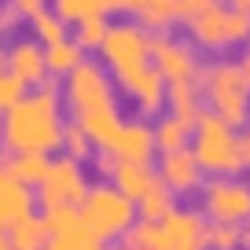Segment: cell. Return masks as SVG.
<instances>
[{
  "label": "cell",
  "mask_w": 250,
  "mask_h": 250,
  "mask_svg": "<svg viewBox=\"0 0 250 250\" xmlns=\"http://www.w3.org/2000/svg\"><path fill=\"white\" fill-rule=\"evenodd\" d=\"M206 221L199 210H173L166 221H136V228L125 235L129 250H203Z\"/></svg>",
  "instance_id": "8992f818"
},
{
  "label": "cell",
  "mask_w": 250,
  "mask_h": 250,
  "mask_svg": "<svg viewBox=\"0 0 250 250\" xmlns=\"http://www.w3.org/2000/svg\"><path fill=\"white\" fill-rule=\"evenodd\" d=\"M48 228H44V221L33 213V217H26V221H19L15 228L8 232V247L11 250H48Z\"/></svg>",
  "instance_id": "603a6c76"
},
{
  "label": "cell",
  "mask_w": 250,
  "mask_h": 250,
  "mask_svg": "<svg viewBox=\"0 0 250 250\" xmlns=\"http://www.w3.org/2000/svg\"><path fill=\"white\" fill-rule=\"evenodd\" d=\"M155 173H158V184H162L169 195H195V191H203V184H206V173L199 169L195 155L188 147L162 155L158 166H155Z\"/></svg>",
  "instance_id": "9a60e30c"
},
{
  "label": "cell",
  "mask_w": 250,
  "mask_h": 250,
  "mask_svg": "<svg viewBox=\"0 0 250 250\" xmlns=\"http://www.w3.org/2000/svg\"><path fill=\"white\" fill-rule=\"evenodd\" d=\"M103 155H110L114 162H129V166H151L155 158V133L144 118H129L118 125V133L110 136V144L103 147Z\"/></svg>",
  "instance_id": "7c38bea8"
},
{
  "label": "cell",
  "mask_w": 250,
  "mask_h": 250,
  "mask_svg": "<svg viewBox=\"0 0 250 250\" xmlns=\"http://www.w3.org/2000/svg\"><path fill=\"white\" fill-rule=\"evenodd\" d=\"M30 22H33V37H37L44 48L55 44V41H62V37H70V33H66V22H62V19L55 15L52 8H44L41 15H33Z\"/></svg>",
  "instance_id": "484cf974"
},
{
  "label": "cell",
  "mask_w": 250,
  "mask_h": 250,
  "mask_svg": "<svg viewBox=\"0 0 250 250\" xmlns=\"http://www.w3.org/2000/svg\"><path fill=\"white\" fill-rule=\"evenodd\" d=\"M100 169L110 177V184L122 191L129 203H140L144 195H147L151 188L158 184V173L155 166H129V162H114L110 155H103L100 151Z\"/></svg>",
  "instance_id": "2e32d148"
},
{
  "label": "cell",
  "mask_w": 250,
  "mask_h": 250,
  "mask_svg": "<svg viewBox=\"0 0 250 250\" xmlns=\"http://www.w3.org/2000/svg\"><path fill=\"white\" fill-rule=\"evenodd\" d=\"M151 133H155V151L169 155V151L191 147V133H195V125L180 122V118H173V114H158V122L151 125Z\"/></svg>",
  "instance_id": "d6986e66"
},
{
  "label": "cell",
  "mask_w": 250,
  "mask_h": 250,
  "mask_svg": "<svg viewBox=\"0 0 250 250\" xmlns=\"http://www.w3.org/2000/svg\"><path fill=\"white\" fill-rule=\"evenodd\" d=\"M8 4H11L22 19H33V15H41V11L48 8V0H8Z\"/></svg>",
  "instance_id": "f546056e"
},
{
  "label": "cell",
  "mask_w": 250,
  "mask_h": 250,
  "mask_svg": "<svg viewBox=\"0 0 250 250\" xmlns=\"http://www.w3.org/2000/svg\"><path fill=\"white\" fill-rule=\"evenodd\" d=\"M100 52H103V66H110V74L118 78L125 70H136V66L151 62V33L133 19L110 22Z\"/></svg>",
  "instance_id": "9c48e42d"
},
{
  "label": "cell",
  "mask_w": 250,
  "mask_h": 250,
  "mask_svg": "<svg viewBox=\"0 0 250 250\" xmlns=\"http://www.w3.org/2000/svg\"><path fill=\"white\" fill-rule=\"evenodd\" d=\"M33 206H37V195L0 169V235H8L19 221L33 217Z\"/></svg>",
  "instance_id": "e0dca14e"
},
{
  "label": "cell",
  "mask_w": 250,
  "mask_h": 250,
  "mask_svg": "<svg viewBox=\"0 0 250 250\" xmlns=\"http://www.w3.org/2000/svg\"><path fill=\"white\" fill-rule=\"evenodd\" d=\"M151 62L162 74L166 85H180V81H199L203 62H199V48L188 37L177 33H151Z\"/></svg>",
  "instance_id": "8fae6325"
},
{
  "label": "cell",
  "mask_w": 250,
  "mask_h": 250,
  "mask_svg": "<svg viewBox=\"0 0 250 250\" xmlns=\"http://www.w3.org/2000/svg\"><path fill=\"white\" fill-rule=\"evenodd\" d=\"M114 85L125 88V96L136 103L140 114H166V81L155 70V62H144L136 70H125L114 78Z\"/></svg>",
  "instance_id": "4fadbf2b"
},
{
  "label": "cell",
  "mask_w": 250,
  "mask_h": 250,
  "mask_svg": "<svg viewBox=\"0 0 250 250\" xmlns=\"http://www.w3.org/2000/svg\"><path fill=\"white\" fill-rule=\"evenodd\" d=\"M62 158H74V162H81L85 166L88 158H92V140H88V133L81 129L78 122H66V129H62Z\"/></svg>",
  "instance_id": "d4e9b609"
},
{
  "label": "cell",
  "mask_w": 250,
  "mask_h": 250,
  "mask_svg": "<svg viewBox=\"0 0 250 250\" xmlns=\"http://www.w3.org/2000/svg\"><path fill=\"white\" fill-rule=\"evenodd\" d=\"M81 59H85V48L74 37H62V41H55V44L44 48V62H48V74H52V78H66Z\"/></svg>",
  "instance_id": "44dd1931"
},
{
  "label": "cell",
  "mask_w": 250,
  "mask_h": 250,
  "mask_svg": "<svg viewBox=\"0 0 250 250\" xmlns=\"http://www.w3.org/2000/svg\"><path fill=\"white\" fill-rule=\"evenodd\" d=\"M188 41L195 48H206V52H225L239 41H250V11L213 0L206 11L188 19Z\"/></svg>",
  "instance_id": "52a82bcc"
},
{
  "label": "cell",
  "mask_w": 250,
  "mask_h": 250,
  "mask_svg": "<svg viewBox=\"0 0 250 250\" xmlns=\"http://www.w3.org/2000/svg\"><path fill=\"white\" fill-rule=\"evenodd\" d=\"M33 195H37V203L44 210H78L88 195L85 166L74 162V158H62V155L52 158V166H48L44 180H41V188Z\"/></svg>",
  "instance_id": "ba28073f"
},
{
  "label": "cell",
  "mask_w": 250,
  "mask_h": 250,
  "mask_svg": "<svg viewBox=\"0 0 250 250\" xmlns=\"http://www.w3.org/2000/svg\"><path fill=\"white\" fill-rule=\"evenodd\" d=\"M239 144H243V158H247V169H250V125L239 133Z\"/></svg>",
  "instance_id": "836d02e7"
},
{
  "label": "cell",
  "mask_w": 250,
  "mask_h": 250,
  "mask_svg": "<svg viewBox=\"0 0 250 250\" xmlns=\"http://www.w3.org/2000/svg\"><path fill=\"white\" fill-rule=\"evenodd\" d=\"M110 8L129 11L133 22H140L147 33H166L180 19L177 0H110Z\"/></svg>",
  "instance_id": "ac0fdd59"
},
{
  "label": "cell",
  "mask_w": 250,
  "mask_h": 250,
  "mask_svg": "<svg viewBox=\"0 0 250 250\" xmlns=\"http://www.w3.org/2000/svg\"><path fill=\"white\" fill-rule=\"evenodd\" d=\"M81 213V225L88 228V235H92L96 243H114V239H125V235L136 228V203H129V199L118 191L114 184H96L88 188L85 203L78 206Z\"/></svg>",
  "instance_id": "5b68a950"
},
{
  "label": "cell",
  "mask_w": 250,
  "mask_h": 250,
  "mask_svg": "<svg viewBox=\"0 0 250 250\" xmlns=\"http://www.w3.org/2000/svg\"><path fill=\"white\" fill-rule=\"evenodd\" d=\"M26 92H30V88H26L11 70H4V66H0V110H11Z\"/></svg>",
  "instance_id": "f1b7e54d"
},
{
  "label": "cell",
  "mask_w": 250,
  "mask_h": 250,
  "mask_svg": "<svg viewBox=\"0 0 250 250\" xmlns=\"http://www.w3.org/2000/svg\"><path fill=\"white\" fill-rule=\"evenodd\" d=\"M243 247V228L232 225H206L203 250H239Z\"/></svg>",
  "instance_id": "4316f807"
},
{
  "label": "cell",
  "mask_w": 250,
  "mask_h": 250,
  "mask_svg": "<svg viewBox=\"0 0 250 250\" xmlns=\"http://www.w3.org/2000/svg\"><path fill=\"white\" fill-rule=\"evenodd\" d=\"M107 26H110V19H85V22H78L74 41H78L81 48H100L103 37H107Z\"/></svg>",
  "instance_id": "83f0119b"
},
{
  "label": "cell",
  "mask_w": 250,
  "mask_h": 250,
  "mask_svg": "<svg viewBox=\"0 0 250 250\" xmlns=\"http://www.w3.org/2000/svg\"><path fill=\"white\" fill-rule=\"evenodd\" d=\"M52 11L62 19L66 26H78L85 19H107L110 11V0H52Z\"/></svg>",
  "instance_id": "7402d4cb"
},
{
  "label": "cell",
  "mask_w": 250,
  "mask_h": 250,
  "mask_svg": "<svg viewBox=\"0 0 250 250\" xmlns=\"http://www.w3.org/2000/svg\"><path fill=\"white\" fill-rule=\"evenodd\" d=\"M62 92L44 81L41 88H30L11 110H4V125H0V140L8 147V155H44L52 158L62 147Z\"/></svg>",
  "instance_id": "6da1fadb"
},
{
  "label": "cell",
  "mask_w": 250,
  "mask_h": 250,
  "mask_svg": "<svg viewBox=\"0 0 250 250\" xmlns=\"http://www.w3.org/2000/svg\"><path fill=\"white\" fill-rule=\"evenodd\" d=\"M177 210V195H169L162 184H155L147 191V195L136 203V217L140 221H151V225H158V221H166L169 213Z\"/></svg>",
  "instance_id": "cb8c5ba5"
},
{
  "label": "cell",
  "mask_w": 250,
  "mask_h": 250,
  "mask_svg": "<svg viewBox=\"0 0 250 250\" xmlns=\"http://www.w3.org/2000/svg\"><path fill=\"white\" fill-rule=\"evenodd\" d=\"M62 103L70 107V122H78L88 133L96 151H103L110 144V136L118 133L122 114H118V100H114V78L107 74L100 59H81L62 85Z\"/></svg>",
  "instance_id": "7a4b0ae2"
},
{
  "label": "cell",
  "mask_w": 250,
  "mask_h": 250,
  "mask_svg": "<svg viewBox=\"0 0 250 250\" xmlns=\"http://www.w3.org/2000/svg\"><path fill=\"white\" fill-rule=\"evenodd\" d=\"M19 19H22V15H19L11 4H0V33H4V30H15Z\"/></svg>",
  "instance_id": "1f68e13d"
},
{
  "label": "cell",
  "mask_w": 250,
  "mask_h": 250,
  "mask_svg": "<svg viewBox=\"0 0 250 250\" xmlns=\"http://www.w3.org/2000/svg\"><path fill=\"white\" fill-rule=\"evenodd\" d=\"M225 4H232V8H239V11H250V0H225Z\"/></svg>",
  "instance_id": "e575fe53"
},
{
  "label": "cell",
  "mask_w": 250,
  "mask_h": 250,
  "mask_svg": "<svg viewBox=\"0 0 250 250\" xmlns=\"http://www.w3.org/2000/svg\"><path fill=\"white\" fill-rule=\"evenodd\" d=\"M239 70H243V78H247V85H250V41H247V48H243V59H239Z\"/></svg>",
  "instance_id": "d6a6232c"
},
{
  "label": "cell",
  "mask_w": 250,
  "mask_h": 250,
  "mask_svg": "<svg viewBox=\"0 0 250 250\" xmlns=\"http://www.w3.org/2000/svg\"><path fill=\"white\" fill-rule=\"evenodd\" d=\"M122 250H129V247H122Z\"/></svg>",
  "instance_id": "f35d334b"
},
{
  "label": "cell",
  "mask_w": 250,
  "mask_h": 250,
  "mask_svg": "<svg viewBox=\"0 0 250 250\" xmlns=\"http://www.w3.org/2000/svg\"><path fill=\"white\" fill-rule=\"evenodd\" d=\"M0 125H4V110H0Z\"/></svg>",
  "instance_id": "74e56055"
},
{
  "label": "cell",
  "mask_w": 250,
  "mask_h": 250,
  "mask_svg": "<svg viewBox=\"0 0 250 250\" xmlns=\"http://www.w3.org/2000/svg\"><path fill=\"white\" fill-rule=\"evenodd\" d=\"M4 70H11L26 88H41L48 81V62H44V44L37 37H15L4 48Z\"/></svg>",
  "instance_id": "5bb4252c"
},
{
  "label": "cell",
  "mask_w": 250,
  "mask_h": 250,
  "mask_svg": "<svg viewBox=\"0 0 250 250\" xmlns=\"http://www.w3.org/2000/svg\"><path fill=\"white\" fill-rule=\"evenodd\" d=\"M48 166H52V158H44V155H8V162L0 166V169L8 173L11 180H19L22 188L37 191L44 173H48Z\"/></svg>",
  "instance_id": "ffe728a7"
},
{
  "label": "cell",
  "mask_w": 250,
  "mask_h": 250,
  "mask_svg": "<svg viewBox=\"0 0 250 250\" xmlns=\"http://www.w3.org/2000/svg\"><path fill=\"white\" fill-rule=\"evenodd\" d=\"M243 250H250V221H247V228H243Z\"/></svg>",
  "instance_id": "d590c367"
},
{
  "label": "cell",
  "mask_w": 250,
  "mask_h": 250,
  "mask_svg": "<svg viewBox=\"0 0 250 250\" xmlns=\"http://www.w3.org/2000/svg\"><path fill=\"white\" fill-rule=\"evenodd\" d=\"M199 92H203L210 114H217L225 125H232L235 133L250 125V85L243 78L235 59H213L199 74Z\"/></svg>",
  "instance_id": "3957f363"
},
{
  "label": "cell",
  "mask_w": 250,
  "mask_h": 250,
  "mask_svg": "<svg viewBox=\"0 0 250 250\" xmlns=\"http://www.w3.org/2000/svg\"><path fill=\"white\" fill-rule=\"evenodd\" d=\"M188 151L195 155L199 169H203L206 177H239V173L247 169L239 133H235L232 125H225L217 114H210V110L199 114Z\"/></svg>",
  "instance_id": "277c9868"
},
{
  "label": "cell",
  "mask_w": 250,
  "mask_h": 250,
  "mask_svg": "<svg viewBox=\"0 0 250 250\" xmlns=\"http://www.w3.org/2000/svg\"><path fill=\"white\" fill-rule=\"evenodd\" d=\"M0 66H4V33H0Z\"/></svg>",
  "instance_id": "8d00e7d4"
},
{
  "label": "cell",
  "mask_w": 250,
  "mask_h": 250,
  "mask_svg": "<svg viewBox=\"0 0 250 250\" xmlns=\"http://www.w3.org/2000/svg\"><path fill=\"white\" fill-rule=\"evenodd\" d=\"M213 0H177V11H180V19H191V15H199V11H206Z\"/></svg>",
  "instance_id": "4dcf8cb0"
},
{
  "label": "cell",
  "mask_w": 250,
  "mask_h": 250,
  "mask_svg": "<svg viewBox=\"0 0 250 250\" xmlns=\"http://www.w3.org/2000/svg\"><path fill=\"white\" fill-rule=\"evenodd\" d=\"M203 217L210 225H247L250 221V184L239 177H210L203 184Z\"/></svg>",
  "instance_id": "30bf717a"
}]
</instances>
